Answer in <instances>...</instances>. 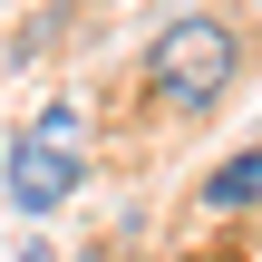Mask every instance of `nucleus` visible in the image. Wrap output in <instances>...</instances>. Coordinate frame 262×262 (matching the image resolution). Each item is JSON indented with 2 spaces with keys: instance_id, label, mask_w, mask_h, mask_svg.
<instances>
[{
  "instance_id": "1",
  "label": "nucleus",
  "mask_w": 262,
  "mask_h": 262,
  "mask_svg": "<svg viewBox=\"0 0 262 262\" xmlns=\"http://www.w3.org/2000/svg\"><path fill=\"white\" fill-rule=\"evenodd\" d=\"M233 78H243V39H233L214 10H185V19H165V29H156V49H146V88H156L175 117H204V107H224V97H233Z\"/></svg>"
},
{
  "instance_id": "2",
  "label": "nucleus",
  "mask_w": 262,
  "mask_h": 262,
  "mask_svg": "<svg viewBox=\"0 0 262 262\" xmlns=\"http://www.w3.org/2000/svg\"><path fill=\"white\" fill-rule=\"evenodd\" d=\"M68 185H78V156H68V136H19L10 146V204L19 214H49V204H68Z\"/></svg>"
},
{
  "instance_id": "3",
  "label": "nucleus",
  "mask_w": 262,
  "mask_h": 262,
  "mask_svg": "<svg viewBox=\"0 0 262 262\" xmlns=\"http://www.w3.org/2000/svg\"><path fill=\"white\" fill-rule=\"evenodd\" d=\"M194 204H204V214H253V204H262V146H253V156H233V165H214Z\"/></svg>"
}]
</instances>
